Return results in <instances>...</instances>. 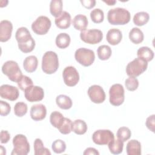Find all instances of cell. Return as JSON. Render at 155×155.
Listing matches in <instances>:
<instances>
[{
	"mask_svg": "<svg viewBox=\"0 0 155 155\" xmlns=\"http://www.w3.org/2000/svg\"><path fill=\"white\" fill-rule=\"evenodd\" d=\"M130 13L124 8H112L107 13L108 21L111 25H125L130 22Z\"/></svg>",
	"mask_w": 155,
	"mask_h": 155,
	"instance_id": "6da1fadb",
	"label": "cell"
},
{
	"mask_svg": "<svg viewBox=\"0 0 155 155\" xmlns=\"http://www.w3.org/2000/svg\"><path fill=\"white\" fill-rule=\"evenodd\" d=\"M59 67V59L57 54L52 51H46L42 56V70L48 74L55 73Z\"/></svg>",
	"mask_w": 155,
	"mask_h": 155,
	"instance_id": "7a4b0ae2",
	"label": "cell"
},
{
	"mask_svg": "<svg viewBox=\"0 0 155 155\" xmlns=\"http://www.w3.org/2000/svg\"><path fill=\"white\" fill-rule=\"evenodd\" d=\"M2 71L10 81L17 83L23 76L18 63L14 61H6L2 66Z\"/></svg>",
	"mask_w": 155,
	"mask_h": 155,
	"instance_id": "3957f363",
	"label": "cell"
},
{
	"mask_svg": "<svg viewBox=\"0 0 155 155\" xmlns=\"http://www.w3.org/2000/svg\"><path fill=\"white\" fill-rule=\"evenodd\" d=\"M13 149L12 155H26L30 151V144L25 136L18 134L13 139Z\"/></svg>",
	"mask_w": 155,
	"mask_h": 155,
	"instance_id": "277c9868",
	"label": "cell"
},
{
	"mask_svg": "<svg viewBox=\"0 0 155 155\" xmlns=\"http://www.w3.org/2000/svg\"><path fill=\"white\" fill-rule=\"evenodd\" d=\"M147 62L137 58L127 64L126 67V73L130 77L136 78L142 74L147 70Z\"/></svg>",
	"mask_w": 155,
	"mask_h": 155,
	"instance_id": "5b68a950",
	"label": "cell"
},
{
	"mask_svg": "<svg viewBox=\"0 0 155 155\" xmlns=\"http://www.w3.org/2000/svg\"><path fill=\"white\" fill-rule=\"evenodd\" d=\"M74 58L76 61L81 65L84 67H88L93 63L95 59V54L91 50L80 48L76 50Z\"/></svg>",
	"mask_w": 155,
	"mask_h": 155,
	"instance_id": "8992f818",
	"label": "cell"
},
{
	"mask_svg": "<svg viewBox=\"0 0 155 155\" xmlns=\"http://www.w3.org/2000/svg\"><path fill=\"white\" fill-rule=\"evenodd\" d=\"M124 87L120 84H113L110 88V102L114 106H119L123 104L125 99Z\"/></svg>",
	"mask_w": 155,
	"mask_h": 155,
	"instance_id": "52a82bcc",
	"label": "cell"
},
{
	"mask_svg": "<svg viewBox=\"0 0 155 155\" xmlns=\"http://www.w3.org/2000/svg\"><path fill=\"white\" fill-rule=\"evenodd\" d=\"M51 25L50 19L45 16H40L32 23V30L38 35L47 33Z\"/></svg>",
	"mask_w": 155,
	"mask_h": 155,
	"instance_id": "ba28073f",
	"label": "cell"
},
{
	"mask_svg": "<svg viewBox=\"0 0 155 155\" xmlns=\"http://www.w3.org/2000/svg\"><path fill=\"white\" fill-rule=\"evenodd\" d=\"M80 38L85 43L96 44L102 40L103 33L102 31L98 29L85 30L81 32Z\"/></svg>",
	"mask_w": 155,
	"mask_h": 155,
	"instance_id": "9c48e42d",
	"label": "cell"
},
{
	"mask_svg": "<svg viewBox=\"0 0 155 155\" xmlns=\"http://www.w3.org/2000/svg\"><path fill=\"white\" fill-rule=\"evenodd\" d=\"M114 139L113 133L109 130H98L92 135L93 142L99 145H108Z\"/></svg>",
	"mask_w": 155,
	"mask_h": 155,
	"instance_id": "30bf717a",
	"label": "cell"
},
{
	"mask_svg": "<svg viewBox=\"0 0 155 155\" xmlns=\"http://www.w3.org/2000/svg\"><path fill=\"white\" fill-rule=\"evenodd\" d=\"M64 82L68 87L75 86L79 81V74L77 70L73 66H68L62 72Z\"/></svg>",
	"mask_w": 155,
	"mask_h": 155,
	"instance_id": "8fae6325",
	"label": "cell"
},
{
	"mask_svg": "<svg viewBox=\"0 0 155 155\" xmlns=\"http://www.w3.org/2000/svg\"><path fill=\"white\" fill-rule=\"evenodd\" d=\"M25 99L30 102H38L43 99L44 91L42 87L36 85H31L24 90Z\"/></svg>",
	"mask_w": 155,
	"mask_h": 155,
	"instance_id": "7c38bea8",
	"label": "cell"
},
{
	"mask_svg": "<svg viewBox=\"0 0 155 155\" xmlns=\"http://www.w3.org/2000/svg\"><path fill=\"white\" fill-rule=\"evenodd\" d=\"M88 95L90 100L95 104L102 103L105 99V93L104 89L98 85H93L89 87Z\"/></svg>",
	"mask_w": 155,
	"mask_h": 155,
	"instance_id": "4fadbf2b",
	"label": "cell"
},
{
	"mask_svg": "<svg viewBox=\"0 0 155 155\" xmlns=\"http://www.w3.org/2000/svg\"><path fill=\"white\" fill-rule=\"evenodd\" d=\"M19 95V90L16 87L8 84H4L0 87V96L3 99L14 101L18 98Z\"/></svg>",
	"mask_w": 155,
	"mask_h": 155,
	"instance_id": "5bb4252c",
	"label": "cell"
},
{
	"mask_svg": "<svg viewBox=\"0 0 155 155\" xmlns=\"http://www.w3.org/2000/svg\"><path fill=\"white\" fill-rule=\"evenodd\" d=\"M13 30L12 23L8 20H2L0 22V41L7 42L12 36Z\"/></svg>",
	"mask_w": 155,
	"mask_h": 155,
	"instance_id": "9a60e30c",
	"label": "cell"
},
{
	"mask_svg": "<svg viewBox=\"0 0 155 155\" xmlns=\"http://www.w3.org/2000/svg\"><path fill=\"white\" fill-rule=\"evenodd\" d=\"M47 114V109L44 105L42 104H35L30 108L31 118L35 121L43 120Z\"/></svg>",
	"mask_w": 155,
	"mask_h": 155,
	"instance_id": "2e32d148",
	"label": "cell"
},
{
	"mask_svg": "<svg viewBox=\"0 0 155 155\" xmlns=\"http://www.w3.org/2000/svg\"><path fill=\"white\" fill-rule=\"evenodd\" d=\"M15 38L18 43V45L24 44L33 39L28 30L24 27H21L18 28L17 31H16Z\"/></svg>",
	"mask_w": 155,
	"mask_h": 155,
	"instance_id": "e0dca14e",
	"label": "cell"
},
{
	"mask_svg": "<svg viewBox=\"0 0 155 155\" xmlns=\"http://www.w3.org/2000/svg\"><path fill=\"white\" fill-rule=\"evenodd\" d=\"M54 22L56 25L61 29L68 28L71 25V16L67 12L63 11L58 17L55 18Z\"/></svg>",
	"mask_w": 155,
	"mask_h": 155,
	"instance_id": "ac0fdd59",
	"label": "cell"
},
{
	"mask_svg": "<svg viewBox=\"0 0 155 155\" xmlns=\"http://www.w3.org/2000/svg\"><path fill=\"white\" fill-rule=\"evenodd\" d=\"M106 39L107 42L112 45H117L122 39V33L121 31L117 28L110 29L106 35Z\"/></svg>",
	"mask_w": 155,
	"mask_h": 155,
	"instance_id": "d6986e66",
	"label": "cell"
},
{
	"mask_svg": "<svg viewBox=\"0 0 155 155\" xmlns=\"http://www.w3.org/2000/svg\"><path fill=\"white\" fill-rule=\"evenodd\" d=\"M88 19L86 16L79 14L74 16L72 21V24L75 29L82 31L86 30L87 27L88 26Z\"/></svg>",
	"mask_w": 155,
	"mask_h": 155,
	"instance_id": "ffe728a7",
	"label": "cell"
},
{
	"mask_svg": "<svg viewBox=\"0 0 155 155\" xmlns=\"http://www.w3.org/2000/svg\"><path fill=\"white\" fill-rule=\"evenodd\" d=\"M38 61L35 56L31 55L25 58L23 62V67L24 70L28 72L32 73L35 71L38 67Z\"/></svg>",
	"mask_w": 155,
	"mask_h": 155,
	"instance_id": "44dd1931",
	"label": "cell"
},
{
	"mask_svg": "<svg viewBox=\"0 0 155 155\" xmlns=\"http://www.w3.org/2000/svg\"><path fill=\"white\" fill-rule=\"evenodd\" d=\"M128 155H140L141 154V144L136 139L130 140L126 147Z\"/></svg>",
	"mask_w": 155,
	"mask_h": 155,
	"instance_id": "7402d4cb",
	"label": "cell"
},
{
	"mask_svg": "<svg viewBox=\"0 0 155 155\" xmlns=\"http://www.w3.org/2000/svg\"><path fill=\"white\" fill-rule=\"evenodd\" d=\"M57 105L61 109L68 110L72 107V101L70 97L64 94L58 95L56 98Z\"/></svg>",
	"mask_w": 155,
	"mask_h": 155,
	"instance_id": "603a6c76",
	"label": "cell"
},
{
	"mask_svg": "<svg viewBox=\"0 0 155 155\" xmlns=\"http://www.w3.org/2000/svg\"><path fill=\"white\" fill-rule=\"evenodd\" d=\"M129 38L133 43L139 44L143 41L144 35L140 29L134 27L129 32Z\"/></svg>",
	"mask_w": 155,
	"mask_h": 155,
	"instance_id": "cb8c5ba5",
	"label": "cell"
},
{
	"mask_svg": "<svg viewBox=\"0 0 155 155\" xmlns=\"http://www.w3.org/2000/svg\"><path fill=\"white\" fill-rule=\"evenodd\" d=\"M70 37L66 33H61L56 38V45L59 48H65L68 47L70 43Z\"/></svg>",
	"mask_w": 155,
	"mask_h": 155,
	"instance_id": "d4e9b609",
	"label": "cell"
},
{
	"mask_svg": "<svg viewBox=\"0 0 155 155\" xmlns=\"http://www.w3.org/2000/svg\"><path fill=\"white\" fill-rule=\"evenodd\" d=\"M137 55V58L148 62L153 59L154 52L150 48L148 47H142L138 49Z\"/></svg>",
	"mask_w": 155,
	"mask_h": 155,
	"instance_id": "484cf974",
	"label": "cell"
},
{
	"mask_svg": "<svg viewBox=\"0 0 155 155\" xmlns=\"http://www.w3.org/2000/svg\"><path fill=\"white\" fill-rule=\"evenodd\" d=\"M108 148L111 153L113 154H119L123 151L124 142L119 139H114L108 144Z\"/></svg>",
	"mask_w": 155,
	"mask_h": 155,
	"instance_id": "4316f807",
	"label": "cell"
},
{
	"mask_svg": "<svg viewBox=\"0 0 155 155\" xmlns=\"http://www.w3.org/2000/svg\"><path fill=\"white\" fill-rule=\"evenodd\" d=\"M72 131L76 134H84L87 131V124L83 120L76 119L73 122Z\"/></svg>",
	"mask_w": 155,
	"mask_h": 155,
	"instance_id": "83f0119b",
	"label": "cell"
},
{
	"mask_svg": "<svg viewBox=\"0 0 155 155\" xmlns=\"http://www.w3.org/2000/svg\"><path fill=\"white\" fill-rule=\"evenodd\" d=\"M50 12L54 17H58L62 12V1L61 0L51 1L50 4Z\"/></svg>",
	"mask_w": 155,
	"mask_h": 155,
	"instance_id": "f1b7e54d",
	"label": "cell"
},
{
	"mask_svg": "<svg viewBox=\"0 0 155 155\" xmlns=\"http://www.w3.org/2000/svg\"><path fill=\"white\" fill-rule=\"evenodd\" d=\"M150 19V15L145 12H140L136 13L133 17V22L136 25L142 26L146 24Z\"/></svg>",
	"mask_w": 155,
	"mask_h": 155,
	"instance_id": "f546056e",
	"label": "cell"
},
{
	"mask_svg": "<svg viewBox=\"0 0 155 155\" xmlns=\"http://www.w3.org/2000/svg\"><path fill=\"white\" fill-rule=\"evenodd\" d=\"M34 151L35 155L51 154V152L48 148L44 147L42 140L39 138H36L34 142Z\"/></svg>",
	"mask_w": 155,
	"mask_h": 155,
	"instance_id": "4dcf8cb0",
	"label": "cell"
},
{
	"mask_svg": "<svg viewBox=\"0 0 155 155\" xmlns=\"http://www.w3.org/2000/svg\"><path fill=\"white\" fill-rule=\"evenodd\" d=\"M64 117L62 113L58 111H54L52 112L50 116V121L51 124L55 128H58L62 124Z\"/></svg>",
	"mask_w": 155,
	"mask_h": 155,
	"instance_id": "1f68e13d",
	"label": "cell"
},
{
	"mask_svg": "<svg viewBox=\"0 0 155 155\" xmlns=\"http://www.w3.org/2000/svg\"><path fill=\"white\" fill-rule=\"evenodd\" d=\"M97 53L99 59L105 61L110 58L111 55V49L108 45H102L98 47Z\"/></svg>",
	"mask_w": 155,
	"mask_h": 155,
	"instance_id": "d6a6232c",
	"label": "cell"
},
{
	"mask_svg": "<svg viewBox=\"0 0 155 155\" xmlns=\"http://www.w3.org/2000/svg\"><path fill=\"white\" fill-rule=\"evenodd\" d=\"M73 122L71 120L67 117H65L62 124L58 128L61 133L63 134H68L72 131Z\"/></svg>",
	"mask_w": 155,
	"mask_h": 155,
	"instance_id": "836d02e7",
	"label": "cell"
},
{
	"mask_svg": "<svg viewBox=\"0 0 155 155\" xmlns=\"http://www.w3.org/2000/svg\"><path fill=\"white\" fill-rule=\"evenodd\" d=\"M27 105L23 102H18L16 103L14 107V113L18 117H22L27 112Z\"/></svg>",
	"mask_w": 155,
	"mask_h": 155,
	"instance_id": "e575fe53",
	"label": "cell"
},
{
	"mask_svg": "<svg viewBox=\"0 0 155 155\" xmlns=\"http://www.w3.org/2000/svg\"><path fill=\"white\" fill-rule=\"evenodd\" d=\"M90 18L93 22L96 24L101 23L104 19V12L100 8H95L90 12Z\"/></svg>",
	"mask_w": 155,
	"mask_h": 155,
	"instance_id": "d590c367",
	"label": "cell"
},
{
	"mask_svg": "<svg viewBox=\"0 0 155 155\" xmlns=\"http://www.w3.org/2000/svg\"><path fill=\"white\" fill-rule=\"evenodd\" d=\"M116 135L118 139L121 140L122 142H125L130 138L131 132L128 127H121L118 129Z\"/></svg>",
	"mask_w": 155,
	"mask_h": 155,
	"instance_id": "8d00e7d4",
	"label": "cell"
},
{
	"mask_svg": "<svg viewBox=\"0 0 155 155\" xmlns=\"http://www.w3.org/2000/svg\"><path fill=\"white\" fill-rule=\"evenodd\" d=\"M51 148L55 153H62L65 151L66 144L64 141L61 139H57L52 143Z\"/></svg>",
	"mask_w": 155,
	"mask_h": 155,
	"instance_id": "74e56055",
	"label": "cell"
},
{
	"mask_svg": "<svg viewBox=\"0 0 155 155\" xmlns=\"http://www.w3.org/2000/svg\"><path fill=\"white\" fill-rule=\"evenodd\" d=\"M125 85L128 90L133 91L138 88L139 81L136 78L130 77L125 80Z\"/></svg>",
	"mask_w": 155,
	"mask_h": 155,
	"instance_id": "f35d334b",
	"label": "cell"
},
{
	"mask_svg": "<svg viewBox=\"0 0 155 155\" xmlns=\"http://www.w3.org/2000/svg\"><path fill=\"white\" fill-rule=\"evenodd\" d=\"M17 84L19 88L22 91H24L28 87L33 85L32 80L25 75H23L21 80Z\"/></svg>",
	"mask_w": 155,
	"mask_h": 155,
	"instance_id": "ab89813d",
	"label": "cell"
},
{
	"mask_svg": "<svg viewBox=\"0 0 155 155\" xmlns=\"http://www.w3.org/2000/svg\"><path fill=\"white\" fill-rule=\"evenodd\" d=\"M11 111V107L7 102L0 101V114L2 116L8 115Z\"/></svg>",
	"mask_w": 155,
	"mask_h": 155,
	"instance_id": "60d3db41",
	"label": "cell"
},
{
	"mask_svg": "<svg viewBox=\"0 0 155 155\" xmlns=\"http://www.w3.org/2000/svg\"><path fill=\"white\" fill-rule=\"evenodd\" d=\"M154 114H152L148 117L146 120L145 125L152 132H154V126H155V119H154Z\"/></svg>",
	"mask_w": 155,
	"mask_h": 155,
	"instance_id": "b9f144b4",
	"label": "cell"
},
{
	"mask_svg": "<svg viewBox=\"0 0 155 155\" xmlns=\"http://www.w3.org/2000/svg\"><path fill=\"white\" fill-rule=\"evenodd\" d=\"M0 137H1V142L2 143H7L10 139V135L9 133L6 130H2L1 131Z\"/></svg>",
	"mask_w": 155,
	"mask_h": 155,
	"instance_id": "7bdbcfd3",
	"label": "cell"
},
{
	"mask_svg": "<svg viewBox=\"0 0 155 155\" xmlns=\"http://www.w3.org/2000/svg\"><path fill=\"white\" fill-rule=\"evenodd\" d=\"M80 2L84 7L88 9L92 8L95 6L96 4L95 0H81Z\"/></svg>",
	"mask_w": 155,
	"mask_h": 155,
	"instance_id": "ee69618b",
	"label": "cell"
},
{
	"mask_svg": "<svg viewBox=\"0 0 155 155\" xmlns=\"http://www.w3.org/2000/svg\"><path fill=\"white\" fill-rule=\"evenodd\" d=\"M84 155H88V154H94V155H99V153L97 151V150H96L94 148L92 147H89L87 148L84 152L83 153Z\"/></svg>",
	"mask_w": 155,
	"mask_h": 155,
	"instance_id": "f6af8a7d",
	"label": "cell"
},
{
	"mask_svg": "<svg viewBox=\"0 0 155 155\" xmlns=\"http://www.w3.org/2000/svg\"><path fill=\"white\" fill-rule=\"evenodd\" d=\"M104 2L108 5H114L116 2V1H104Z\"/></svg>",
	"mask_w": 155,
	"mask_h": 155,
	"instance_id": "bcb514c9",
	"label": "cell"
},
{
	"mask_svg": "<svg viewBox=\"0 0 155 155\" xmlns=\"http://www.w3.org/2000/svg\"><path fill=\"white\" fill-rule=\"evenodd\" d=\"M1 152H0V153H1V154H2V153H3V152L2 151H4V153L5 154H6V151H5V148L4 147H2V145H1Z\"/></svg>",
	"mask_w": 155,
	"mask_h": 155,
	"instance_id": "7dc6e473",
	"label": "cell"
}]
</instances>
